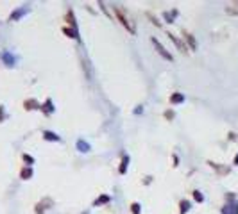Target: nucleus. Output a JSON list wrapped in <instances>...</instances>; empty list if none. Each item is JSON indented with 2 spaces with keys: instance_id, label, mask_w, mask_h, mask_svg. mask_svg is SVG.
<instances>
[{
  "instance_id": "423d86ee",
  "label": "nucleus",
  "mask_w": 238,
  "mask_h": 214,
  "mask_svg": "<svg viewBox=\"0 0 238 214\" xmlns=\"http://www.w3.org/2000/svg\"><path fill=\"white\" fill-rule=\"evenodd\" d=\"M66 21L72 25V29H73V30H77V23H75V16H73V11H72V9L66 13Z\"/></svg>"
},
{
  "instance_id": "ddd939ff",
  "label": "nucleus",
  "mask_w": 238,
  "mask_h": 214,
  "mask_svg": "<svg viewBox=\"0 0 238 214\" xmlns=\"http://www.w3.org/2000/svg\"><path fill=\"white\" fill-rule=\"evenodd\" d=\"M222 214H238V207L237 205H226L222 209Z\"/></svg>"
},
{
  "instance_id": "6ab92c4d",
  "label": "nucleus",
  "mask_w": 238,
  "mask_h": 214,
  "mask_svg": "<svg viewBox=\"0 0 238 214\" xmlns=\"http://www.w3.org/2000/svg\"><path fill=\"white\" fill-rule=\"evenodd\" d=\"M194 198H195V202H204V196H202V193L201 191H194Z\"/></svg>"
},
{
  "instance_id": "aec40b11",
  "label": "nucleus",
  "mask_w": 238,
  "mask_h": 214,
  "mask_svg": "<svg viewBox=\"0 0 238 214\" xmlns=\"http://www.w3.org/2000/svg\"><path fill=\"white\" fill-rule=\"evenodd\" d=\"M43 213H45V202L36 205V214H43Z\"/></svg>"
},
{
  "instance_id": "39448f33",
  "label": "nucleus",
  "mask_w": 238,
  "mask_h": 214,
  "mask_svg": "<svg viewBox=\"0 0 238 214\" xmlns=\"http://www.w3.org/2000/svg\"><path fill=\"white\" fill-rule=\"evenodd\" d=\"M41 111H43V114H47V116H48V114H52L54 107H52V100H50V98H47V100H45V104L41 105Z\"/></svg>"
},
{
  "instance_id": "2eb2a0df",
  "label": "nucleus",
  "mask_w": 238,
  "mask_h": 214,
  "mask_svg": "<svg viewBox=\"0 0 238 214\" xmlns=\"http://www.w3.org/2000/svg\"><path fill=\"white\" fill-rule=\"evenodd\" d=\"M20 177H22L23 180H27V179H30V177H32V170H30V168H23V170L20 171Z\"/></svg>"
},
{
  "instance_id": "6e6552de",
  "label": "nucleus",
  "mask_w": 238,
  "mask_h": 214,
  "mask_svg": "<svg viewBox=\"0 0 238 214\" xmlns=\"http://www.w3.org/2000/svg\"><path fill=\"white\" fill-rule=\"evenodd\" d=\"M43 138H45L47 141H59V139H61L56 132H50V130H45V132H43Z\"/></svg>"
},
{
  "instance_id": "dca6fc26",
  "label": "nucleus",
  "mask_w": 238,
  "mask_h": 214,
  "mask_svg": "<svg viewBox=\"0 0 238 214\" xmlns=\"http://www.w3.org/2000/svg\"><path fill=\"white\" fill-rule=\"evenodd\" d=\"M188 209H190V202H188V200H181L179 211H181V213H188Z\"/></svg>"
},
{
  "instance_id": "f03ea898",
  "label": "nucleus",
  "mask_w": 238,
  "mask_h": 214,
  "mask_svg": "<svg viewBox=\"0 0 238 214\" xmlns=\"http://www.w3.org/2000/svg\"><path fill=\"white\" fill-rule=\"evenodd\" d=\"M152 43H154V46H156V50H158V54H159L161 57H165L167 61H172V59H174V57H172V54H170V52H167V48L159 43V39L152 38Z\"/></svg>"
},
{
  "instance_id": "1a4fd4ad",
  "label": "nucleus",
  "mask_w": 238,
  "mask_h": 214,
  "mask_svg": "<svg viewBox=\"0 0 238 214\" xmlns=\"http://www.w3.org/2000/svg\"><path fill=\"white\" fill-rule=\"evenodd\" d=\"M127 164H129V155H124L122 157V163H120V168H118V173H125L127 171Z\"/></svg>"
},
{
  "instance_id": "0eeeda50",
  "label": "nucleus",
  "mask_w": 238,
  "mask_h": 214,
  "mask_svg": "<svg viewBox=\"0 0 238 214\" xmlns=\"http://www.w3.org/2000/svg\"><path fill=\"white\" fill-rule=\"evenodd\" d=\"M181 102H185V95H183V93H174V95H170V104H181Z\"/></svg>"
},
{
  "instance_id": "5701e85b",
  "label": "nucleus",
  "mask_w": 238,
  "mask_h": 214,
  "mask_svg": "<svg viewBox=\"0 0 238 214\" xmlns=\"http://www.w3.org/2000/svg\"><path fill=\"white\" fill-rule=\"evenodd\" d=\"M226 13H228V14H238V9H233V7L229 5V7H226Z\"/></svg>"
},
{
  "instance_id": "9d476101",
  "label": "nucleus",
  "mask_w": 238,
  "mask_h": 214,
  "mask_svg": "<svg viewBox=\"0 0 238 214\" xmlns=\"http://www.w3.org/2000/svg\"><path fill=\"white\" fill-rule=\"evenodd\" d=\"M63 32H65V34H66L68 38H73V39H77V41H79V32H77V30H73V29H68V27H65V29H63Z\"/></svg>"
},
{
  "instance_id": "a211bd4d",
  "label": "nucleus",
  "mask_w": 238,
  "mask_h": 214,
  "mask_svg": "<svg viewBox=\"0 0 238 214\" xmlns=\"http://www.w3.org/2000/svg\"><path fill=\"white\" fill-rule=\"evenodd\" d=\"M4 61H5V64H7V66H13L14 57H11V54H4Z\"/></svg>"
},
{
  "instance_id": "b1692460",
  "label": "nucleus",
  "mask_w": 238,
  "mask_h": 214,
  "mask_svg": "<svg viewBox=\"0 0 238 214\" xmlns=\"http://www.w3.org/2000/svg\"><path fill=\"white\" fill-rule=\"evenodd\" d=\"M23 161H25V163H29V164H32V163H34V159H32L30 155H27V154H23Z\"/></svg>"
},
{
  "instance_id": "f3484780",
  "label": "nucleus",
  "mask_w": 238,
  "mask_h": 214,
  "mask_svg": "<svg viewBox=\"0 0 238 214\" xmlns=\"http://www.w3.org/2000/svg\"><path fill=\"white\" fill-rule=\"evenodd\" d=\"M108 202H109V196L108 195H102L100 198L95 200V205H102V204H108Z\"/></svg>"
},
{
  "instance_id": "f8f14e48",
  "label": "nucleus",
  "mask_w": 238,
  "mask_h": 214,
  "mask_svg": "<svg viewBox=\"0 0 238 214\" xmlns=\"http://www.w3.org/2000/svg\"><path fill=\"white\" fill-rule=\"evenodd\" d=\"M208 164H210L211 168H215V170H217L220 175H226V173H229V168H222V166H219V164H215V163H211V161H210Z\"/></svg>"
},
{
  "instance_id": "393cba45",
  "label": "nucleus",
  "mask_w": 238,
  "mask_h": 214,
  "mask_svg": "<svg viewBox=\"0 0 238 214\" xmlns=\"http://www.w3.org/2000/svg\"><path fill=\"white\" fill-rule=\"evenodd\" d=\"M165 118H167V120H172V118H174V111H167V113H165Z\"/></svg>"
},
{
  "instance_id": "9b49d317",
  "label": "nucleus",
  "mask_w": 238,
  "mask_h": 214,
  "mask_svg": "<svg viewBox=\"0 0 238 214\" xmlns=\"http://www.w3.org/2000/svg\"><path fill=\"white\" fill-rule=\"evenodd\" d=\"M168 38H170V39H172V41L176 43V46H177V48H179L181 52H186V46H185V45H183V43H181V41H179V39H177V38H176L174 34H168Z\"/></svg>"
},
{
  "instance_id": "7ed1b4c3",
  "label": "nucleus",
  "mask_w": 238,
  "mask_h": 214,
  "mask_svg": "<svg viewBox=\"0 0 238 214\" xmlns=\"http://www.w3.org/2000/svg\"><path fill=\"white\" fill-rule=\"evenodd\" d=\"M183 38H185V39L188 41V45H190V48H192V50H195V48H197V43H195V38H194V36H192L190 32L183 30Z\"/></svg>"
},
{
  "instance_id": "f257e3e1",
  "label": "nucleus",
  "mask_w": 238,
  "mask_h": 214,
  "mask_svg": "<svg viewBox=\"0 0 238 214\" xmlns=\"http://www.w3.org/2000/svg\"><path fill=\"white\" fill-rule=\"evenodd\" d=\"M115 13H116V18L120 20V23H122L131 34H134V32H136V27H134V23L129 20V16H125V11H124L120 5H115Z\"/></svg>"
},
{
  "instance_id": "412c9836",
  "label": "nucleus",
  "mask_w": 238,
  "mask_h": 214,
  "mask_svg": "<svg viewBox=\"0 0 238 214\" xmlns=\"http://www.w3.org/2000/svg\"><path fill=\"white\" fill-rule=\"evenodd\" d=\"M25 11H27V9H20V11H16L14 14H11V20H16V18H20V16H22Z\"/></svg>"
},
{
  "instance_id": "bb28decb",
  "label": "nucleus",
  "mask_w": 238,
  "mask_h": 214,
  "mask_svg": "<svg viewBox=\"0 0 238 214\" xmlns=\"http://www.w3.org/2000/svg\"><path fill=\"white\" fill-rule=\"evenodd\" d=\"M165 18L168 20V23H172V16H170V13H165Z\"/></svg>"
},
{
  "instance_id": "4be33fe9",
  "label": "nucleus",
  "mask_w": 238,
  "mask_h": 214,
  "mask_svg": "<svg viewBox=\"0 0 238 214\" xmlns=\"http://www.w3.org/2000/svg\"><path fill=\"white\" fill-rule=\"evenodd\" d=\"M131 211H133V214H140V204H133Z\"/></svg>"
},
{
  "instance_id": "c85d7f7f",
  "label": "nucleus",
  "mask_w": 238,
  "mask_h": 214,
  "mask_svg": "<svg viewBox=\"0 0 238 214\" xmlns=\"http://www.w3.org/2000/svg\"><path fill=\"white\" fill-rule=\"evenodd\" d=\"M235 164L238 166V154H237V157H235Z\"/></svg>"
},
{
  "instance_id": "4468645a",
  "label": "nucleus",
  "mask_w": 238,
  "mask_h": 214,
  "mask_svg": "<svg viewBox=\"0 0 238 214\" xmlns=\"http://www.w3.org/2000/svg\"><path fill=\"white\" fill-rule=\"evenodd\" d=\"M77 148H79V152H90V145L86 143V141H77Z\"/></svg>"
},
{
  "instance_id": "20e7f679",
  "label": "nucleus",
  "mask_w": 238,
  "mask_h": 214,
  "mask_svg": "<svg viewBox=\"0 0 238 214\" xmlns=\"http://www.w3.org/2000/svg\"><path fill=\"white\" fill-rule=\"evenodd\" d=\"M23 107H25L27 111H32V109H41V105H39V104H38L34 98H30V100H25Z\"/></svg>"
},
{
  "instance_id": "a878e982",
  "label": "nucleus",
  "mask_w": 238,
  "mask_h": 214,
  "mask_svg": "<svg viewBox=\"0 0 238 214\" xmlns=\"http://www.w3.org/2000/svg\"><path fill=\"white\" fill-rule=\"evenodd\" d=\"M149 18H151V20H152V23H154V25H158V27H159V25H161V23H159V21H158V18H154V16H152V14H149Z\"/></svg>"
},
{
  "instance_id": "cd10ccee",
  "label": "nucleus",
  "mask_w": 238,
  "mask_h": 214,
  "mask_svg": "<svg viewBox=\"0 0 238 214\" xmlns=\"http://www.w3.org/2000/svg\"><path fill=\"white\" fill-rule=\"evenodd\" d=\"M5 118V114H4V107H0V121Z\"/></svg>"
}]
</instances>
